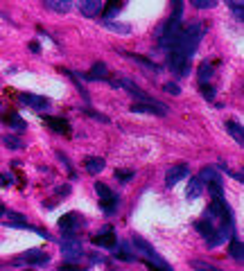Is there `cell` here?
Segmentation results:
<instances>
[{
	"mask_svg": "<svg viewBox=\"0 0 244 271\" xmlns=\"http://www.w3.org/2000/svg\"><path fill=\"white\" fill-rule=\"evenodd\" d=\"M203 32H206L203 23H190L188 27H181L179 41H177V45H174V48H179L181 52H183L190 59V54H195V50L199 48V41H201Z\"/></svg>",
	"mask_w": 244,
	"mask_h": 271,
	"instance_id": "cell-1",
	"label": "cell"
},
{
	"mask_svg": "<svg viewBox=\"0 0 244 271\" xmlns=\"http://www.w3.org/2000/svg\"><path fill=\"white\" fill-rule=\"evenodd\" d=\"M132 240H134V246L138 248V251L143 253L145 258H149V264H152V267H156L158 271H172V267H170V264L165 262V260H163V256H158V251H156V248L149 244V242L145 240V237H140V235H134Z\"/></svg>",
	"mask_w": 244,
	"mask_h": 271,
	"instance_id": "cell-2",
	"label": "cell"
},
{
	"mask_svg": "<svg viewBox=\"0 0 244 271\" xmlns=\"http://www.w3.org/2000/svg\"><path fill=\"white\" fill-rule=\"evenodd\" d=\"M167 66L172 72H177V75H185V72L190 70V64H188V56L181 52L179 48H172L167 54Z\"/></svg>",
	"mask_w": 244,
	"mask_h": 271,
	"instance_id": "cell-3",
	"label": "cell"
},
{
	"mask_svg": "<svg viewBox=\"0 0 244 271\" xmlns=\"http://www.w3.org/2000/svg\"><path fill=\"white\" fill-rule=\"evenodd\" d=\"M59 248H61V256H64V260H68V262H77V260L84 258V246L79 244L77 240H70V237L61 242Z\"/></svg>",
	"mask_w": 244,
	"mask_h": 271,
	"instance_id": "cell-4",
	"label": "cell"
},
{
	"mask_svg": "<svg viewBox=\"0 0 244 271\" xmlns=\"http://www.w3.org/2000/svg\"><path fill=\"white\" fill-rule=\"evenodd\" d=\"M48 262H50V256L45 251H39V248L21 253V256L14 260V264H30V267H34V264H48Z\"/></svg>",
	"mask_w": 244,
	"mask_h": 271,
	"instance_id": "cell-5",
	"label": "cell"
},
{
	"mask_svg": "<svg viewBox=\"0 0 244 271\" xmlns=\"http://www.w3.org/2000/svg\"><path fill=\"white\" fill-rule=\"evenodd\" d=\"M116 86H122L124 90H129V93H132L134 98H138L140 102H147V104H158V100H154L149 93H145V90L140 88V86H136L132 79H118Z\"/></svg>",
	"mask_w": 244,
	"mask_h": 271,
	"instance_id": "cell-6",
	"label": "cell"
},
{
	"mask_svg": "<svg viewBox=\"0 0 244 271\" xmlns=\"http://www.w3.org/2000/svg\"><path fill=\"white\" fill-rule=\"evenodd\" d=\"M188 172H190V167L185 165V163H179V165H172V167L167 169V174H165V185H167V188H174V185H177L181 179H185V177H188Z\"/></svg>",
	"mask_w": 244,
	"mask_h": 271,
	"instance_id": "cell-7",
	"label": "cell"
},
{
	"mask_svg": "<svg viewBox=\"0 0 244 271\" xmlns=\"http://www.w3.org/2000/svg\"><path fill=\"white\" fill-rule=\"evenodd\" d=\"M79 226H84V219H82V215H77V212H68L59 219V228L64 230V233H68V237H70L72 230H77Z\"/></svg>",
	"mask_w": 244,
	"mask_h": 271,
	"instance_id": "cell-8",
	"label": "cell"
},
{
	"mask_svg": "<svg viewBox=\"0 0 244 271\" xmlns=\"http://www.w3.org/2000/svg\"><path fill=\"white\" fill-rule=\"evenodd\" d=\"M132 113H149V115H167V106L165 104H147V102H138L132 104Z\"/></svg>",
	"mask_w": 244,
	"mask_h": 271,
	"instance_id": "cell-9",
	"label": "cell"
},
{
	"mask_svg": "<svg viewBox=\"0 0 244 271\" xmlns=\"http://www.w3.org/2000/svg\"><path fill=\"white\" fill-rule=\"evenodd\" d=\"M21 102L25 106H32V109L36 111H43L50 106V100L43 98V95H34V93H21Z\"/></svg>",
	"mask_w": 244,
	"mask_h": 271,
	"instance_id": "cell-10",
	"label": "cell"
},
{
	"mask_svg": "<svg viewBox=\"0 0 244 271\" xmlns=\"http://www.w3.org/2000/svg\"><path fill=\"white\" fill-rule=\"evenodd\" d=\"M93 244L100 246V248H116L118 246V237H116V233H113L111 228H106V230H102L100 235L93 237Z\"/></svg>",
	"mask_w": 244,
	"mask_h": 271,
	"instance_id": "cell-11",
	"label": "cell"
},
{
	"mask_svg": "<svg viewBox=\"0 0 244 271\" xmlns=\"http://www.w3.org/2000/svg\"><path fill=\"white\" fill-rule=\"evenodd\" d=\"M77 9L82 11L86 18H95V16L102 11V0H79Z\"/></svg>",
	"mask_w": 244,
	"mask_h": 271,
	"instance_id": "cell-12",
	"label": "cell"
},
{
	"mask_svg": "<svg viewBox=\"0 0 244 271\" xmlns=\"http://www.w3.org/2000/svg\"><path fill=\"white\" fill-rule=\"evenodd\" d=\"M104 158H98V156H88V158H84V169H86L88 174H100L102 169H104Z\"/></svg>",
	"mask_w": 244,
	"mask_h": 271,
	"instance_id": "cell-13",
	"label": "cell"
},
{
	"mask_svg": "<svg viewBox=\"0 0 244 271\" xmlns=\"http://www.w3.org/2000/svg\"><path fill=\"white\" fill-rule=\"evenodd\" d=\"M45 124L50 129H54L57 133H70V124L66 118H45Z\"/></svg>",
	"mask_w": 244,
	"mask_h": 271,
	"instance_id": "cell-14",
	"label": "cell"
},
{
	"mask_svg": "<svg viewBox=\"0 0 244 271\" xmlns=\"http://www.w3.org/2000/svg\"><path fill=\"white\" fill-rule=\"evenodd\" d=\"M43 5L54 14H66L70 9V0H43Z\"/></svg>",
	"mask_w": 244,
	"mask_h": 271,
	"instance_id": "cell-15",
	"label": "cell"
},
{
	"mask_svg": "<svg viewBox=\"0 0 244 271\" xmlns=\"http://www.w3.org/2000/svg\"><path fill=\"white\" fill-rule=\"evenodd\" d=\"M124 56H127V59H132V61H136V64H138V66L147 68V70H149V72H158V70H161V66H158V64H152V61H149V59H145V56L129 54V52H124Z\"/></svg>",
	"mask_w": 244,
	"mask_h": 271,
	"instance_id": "cell-16",
	"label": "cell"
},
{
	"mask_svg": "<svg viewBox=\"0 0 244 271\" xmlns=\"http://www.w3.org/2000/svg\"><path fill=\"white\" fill-rule=\"evenodd\" d=\"M104 75H106V66L102 64V61H98V64H93V68L86 72V77L88 82H98V79H104Z\"/></svg>",
	"mask_w": 244,
	"mask_h": 271,
	"instance_id": "cell-17",
	"label": "cell"
},
{
	"mask_svg": "<svg viewBox=\"0 0 244 271\" xmlns=\"http://www.w3.org/2000/svg\"><path fill=\"white\" fill-rule=\"evenodd\" d=\"M201 192H203V181L197 177V179H192L190 183H188V199H197V197H201Z\"/></svg>",
	"mask_w": 244,
	"mask_h": 271,
	"instance_id": "cell-18",
	"label": "cell"
},
{
	"mask_svg": "<svg viewBox=\"0 0 244 271\" xmlns=\"http://www.w3.org/2000/svg\"><path fill=\"white\" fill-rule=\"evenodd\" d=\"M226 131H229L231 136H233L237 145H242V143H244V131H242V127H240L237 122H233V120H229V122H226Z\"/></svg>",
	"mask_w": 244,
	"mask_h": 271,
	"instance_id": "cell-19",
	"label": "cell"
},
{
	"mask_svg": "<svg viewBox=\"0 0 244 271\" xmlns=\"http://www.w3.org/2000/svg\"><path fill=\"white\" fill-rule=\"evenodd\" d=\"M118 244H120V248L116 251V258H118V260H124V262H136V258H134V253L129 251V244H127V242H120V240H118Z\"/></svg>",
	"mask_w": 244,
	"mask_h": 271,
	"instance_id": "cell-20",
	"label": "cell"
},
{
	"mask_svg": "<svg viewBox=\"0 0 244 271\" xmlns=\"http://www.w3.org/2000/svg\"><path fill=\"white\" fill-rule=\"evenodd\" d=\"M229 253H231V258H233L235 262H240V264H242V260H244V246H242V242H237V240H231Z\"/></svg>",
	"mask_w": 244,
	"mask_h": 271,
	"instance_id": "cell-21",
	"label": "cell"
},
{
	"mask_svg": "<svg viewBox=\"0 0 244 271\" xmlns=\"http://www.w3.org/2000/svg\"><path fill=\"white\" fill-rule=\"evenodd\" d=\"M197 77H199L201 84H208L213 77V64H208V61H203V64L199 66V70H197Z\"/></svg>",
	"mask_w": 244,
	"mask_h": 271,
	"instance_id": "cell-22",
	"label": "cell"
},
{
	"mask_svg": "<svg viewBox=\"0 0 244 271\" xmlns=\"http://www.w3.org/2000/svg\"><path fill=\"white\" fill-rule=\"evenodd\" d=\"M118 203H120V199H118V197L113 195L111 199H104V201H102V203H100V208H102V212H104V215H116Z\"/></svg>",
	"mask_w": 244,
	"mask_h": 271,
	"instance_id": "cell-23",
	"label": "cell"
},
{
	"mask_svg": "<svg viewBox=\"0 0 244 271\" xmlns=\"http://www.w3.org/2000/svg\"><path fill=\"white\" fill-rule=\"evenodd\" d=\"M120 9H122V0H109V3H106V7H104V18L106 21L113 18V16H116Z\"/></svg>",
	"mask_w": 244,
	"mask_h": 271,
	"instance_id": "cell-24",
	"label": "cell"
},
{
	"mask_svg": "<svg viewBox=\"0 0 244 271\" xmlns=\"http://www.w3.org/2000/svg\"><path fill=\"white\" fill-rule=\"evenodd\" d=\"M199 179L203 181V183H211V181H215V179H219V172H217V167H203L201 169V174H199Z\"/></svg>",
	"mask_w": 244,
	"mask_h": 271,
	"instance_id": "cell-25",
	"label": "cell"
},
{
	"mask_svg": "<svg viewBox=\"0 0 244 271\" xmlns=\"http://www.w3.org/2000/svg\"><path fill=\"white\" fill-rule=\"evenodd\" d=\"M7 124H9V127H14L16 131H23V129L27 127L25 120H21L18 113H9V115H7Z\"/></svg>",
	"mask_w": 244,
	"mask_h": 271,
	"instance_id": "cell-26",
	"label": "cell"
},
{
	"mask_svg": "<svg viewBox=\"0 0 244 271\" xmlns=\"http://www.w3.org/2000/svg\"><path fill=\"white\" fill-rule=\"evenodd\" d=\"M0 140H3V145L9 147V149H21L23 147L21 138H16V136H0Z\"/></svg>",
	"mask_w": 244,
	"mask_h": 271,
	"instance_id": "cell-27",
	"label": "cell"
},
{
	"mask_svg": "<svg viewBox=\"0 0 244 271\" xmlns=\"http://www.w3.org/2000/svg\"><path fill=\"white\" fill-rule=\"evenodd\" d=\"M95 190H98V195H100V199L104 201V199H111L113 197V192L109 185H104V183H95Z\"/></svg>",
	"mask_w": 244,
	"mask_h": 271,
	"instance_id": "cell-28",
	"label": "cell"
},
{
	"mask_svg": "<svg viewBox=\"0 0 244 271\" xmlns=\"http://www.w3.org/2000/svg\"><path fill=\"white\" fill-rule=\"evenodd\" d=\"M192 269L195 271H222L219 267H213V264H208V262H201V260H195V262H192Z\"/></svg>",
	"mask_w": 244,
	"mask_h": 271,
	"instance_id": "cell-29",
	"label": "cell"
},
{
	"mask_svg": "<svg viewBox=\"0 0 244 271\" xmlns=\"http://www.w3.org/2000/svg\"><path fill=\"white\" fill-rule=\"evenodd\" d=\"M106 30H111V32H116V34H129L132 32V27L129 25H118V23H106Z\"/></svg>",
	"mask_w": 244,
	"mask_h": 271,
	"instance_id": "cell-30",
	"label": "cell"
},
{
	"mask_svg": "<svg viewBox=\"0 0 244 271\" xmlns=\"http://www.w3.org/2000/svg\"><path fill=\"white\" fill-rule=\"evenodd\" d=\"M229 3V7L233 9V14L237 18H242V9H244V0H226Z\"/></svg>",
	"mask_w": 244,
	"mask_h": 271,
	"instance_id": "cell-31",
	"label": "cell"
},
{
	"mask_svg": "<svg viewBox=\"0 0 244 271\" xmlns=\"http://www.w3.org/2000/svg\"><path fill=\"white\" fill-rule=\"evenodd\" d=\"M197 9H213L217 5V0H190Z\"/></svg>",
	"mask_w": 244,
	"mask_h": 271,
	"instance_id": "cell-32",
	"label": "cell"
},
{
	"mask_svg": "<svg viewBox=\"0 0 244 271\" xmlns=\"http://www.w3.org/2000/svg\"><path fill=\"white\" fill-rule=\"evenodd\" d=\"M116 179L122 181V183H127V181L134 179V172L132 169H116Z\"/></svg>",
	"mask_w": 244,
	"mask_h": 271,
	"instance_id": "cell-33",
	"label": "cell"
},
{
	"mask_svg": "<svg viewBox=\"0 0 244 271\" xmlns=\"http://www.w3.org/2000/svg\"><path fill=\"white\" fill-rule=\"evenodd\" d=\"M215 93H217L215 86H211V84H201V95L206 100H215Z\"/></svg>",
	"mask_w": 244,
	"mask_h": 271,
	"instance_id": "cell-34",
	"label": "cell"
},
{
	"mask_svg": "<svg viewBox=\"0 0 244 271\" xmlns=\"http://www.w3.org/2000/svg\"><path fill=\"white\" fill-rule=\"evenodd\" d=\"M163 88H165V93H170V95H179V93H181L179 84H174V82H167Z\"/></svg>",
	"mask_w": 244,
	"mask_h": 271,
	"instance_id": "cell-35",
	"label": "cell"
},
{
	"mask_svg": "<svg viewBox=\"0 0 244 271\" xmlns=\"http://www.w3.org/2000/svg\"><path fill=\"white\" fill-rule=\"evenodd\" d=\"M57 271H86V269H84V267H75V264H72V262H66L64 267H59Z\"/></svg>",
	"mask_w": 244,
	"mask_h": 271,
	"instance_id": "cell-36",
	"label": "cell"
},
{
	"mask_svg": "<svg viewBox=\"0 0 244 271\" xmlns=\"http://www.w3.org/2000/svg\"><path fill=\"white\" fill-rule=\"evenodd\" d=\"M57 195H59V197L70 195V188H68V185H61V188H57Z\"/></svg>",
	"mask_w": 244,
	"mask_h": 271,
	"instance_id": "cell-37",
	"label": "cell"
},
{
	"mask_svg": "<svg viewBox=\"0 0 244 271\" xmlns=\"http://www.w3.org/2000/svg\"><path fill=\"white\" fill-rule=\"evenodd\" d=\"M145 264H147V267H149V269H152V271H158V269H156V267H152V264H149V262H145Z\"/></svg>",
	"mask_w": 244,
	"mask_h": 271,
	"instance_id": "cell-38",
	"label": "cell"
},
{
	"mask_svg": "<svg viewBox=\"0 0 244 271\" xmlns=\"http://www.w3.org/2000/svg\"><path fill=\"white\" fill-rule=\"evenodd\" d=\"M0 215H5V208L3 206H0Z\"/></svg>",
	"mask_w": 244,
	"mask_h": 271,
	"instance_id": "cell-39",
	"label": "cell"
},
{
	"mask_svg": "<svg viewBox=\"0 0 244 271\" xmlns=\"http://www.w3.org/2000/svg\"><path fill=\"white\" fill-rule=\"evenodd\" d=\"M30 271H34V269H30Z\"/></svg>",
	"mask_w": 244,
	"mask_h": 271,
	"instance_id": "cell-40",
	"label": "cell"
}]
</instances>
